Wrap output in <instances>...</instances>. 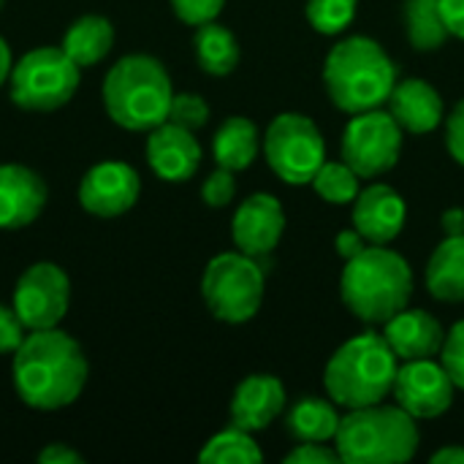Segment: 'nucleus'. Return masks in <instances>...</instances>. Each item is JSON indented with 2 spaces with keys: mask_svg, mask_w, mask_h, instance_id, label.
<instances>
[{
  "mask_svg": "<svg viewBox=\"0 0 464 464\" xmlns=\"http://www.w3.org/2000/svg\"><path fill=\"white\" fill-rule=\"evenodd\" d=\"M14 389L19 400L33 411H60L76 402L87 386V356L82 345L54 329L27 332L14 351Z\"/></svg>",
  "mask_w": 464,
  "mask_h": 464,
  "instance_id": "1",
  "label": "nucleus"
},
{
  "mask_svg": "<svg viewBox=\"0 0 464 464\" xmlns=\"http://www.w3.org/2000/svg\"><path fill=\"white\" fill-rule=\"evenodd\" d=\"M397 65L386 49L367 38L351 35L332 46L324 63V84L332 103L348 114H362L389 103L397 87Z\"/></svg>",
  "mask_w": 464,
  "mask_h": 464,
  "instance_id": "2",
  "label": "nucleus"
},
{
  "mask_svg": "<svg viewBox=\"0 0 464 464\" xmlns=\"http://www.w3.org/2000/svg\"><path fill=\"white\" fill-rule=\"evenodd\" d=\"M340 294L345 307L364 324H386L413 296L411 264L386 245H367L345 261Z\"/></svg>",
  "mask_w": 464,
  "mask_h": 464,
  "instance_id": "3",
  "label": "nucleus"
},
{
  "mask_svg": "<svg viewBox=\"0 0 464 464\" xmlns=\"http://www.w3.org/2000/svg\"><path fill=\"white\" fill-rule=\"evenodd\" d=\"M400 370V359L383 334H359L340 345L326 364L324 386L334 405L340 408H367L383 402Z\"/></svg>",
  "mask_w": 464,
  "mask_h": 464,
  "instance_id": "4",
  "label": "nucleus"
},
{
  "mask_svg": "<svg viewBox=\"0 0 464 464\" xmlns=\"http://www.w3.org/2000/svg\"><path fill=\"white\" fill-rule=\"evenodd\" d=\"M174 90L169 71L150 54L120 57L103 79V106L125 130H152L169 117Z\"/></svg>",
  "mask_w": 464,
  "mask_h": 464,
  "instance_id": "5",
  "label": "nucleus"
},
{
  "mask_svg": "<svg viewBox=\"0 0 464 464\" xmlns=\"http://www.w3.org/2000/svg\"><path fill=\"white\" fill-rule=\"evenodd\" d=\"M421 435L416 419L400 405H367L343 416L334 449L345 464L411 462Z\"/></svg>",
  "mask_w": 464,
  "mask_h": 464,
  "instance_id": "6",
  "label": "nucleus"
},
{
  "mask_svg": "<svg viewBox=\"0 0 464 464\" xmlns=\"http://www.w3.org/2000/svg\"><path fill=\"white\" fill-rule=\"evenodd\" d=\"M201 296L218 321H250L264 302V269L258 266V258L245 253L215 256L204 269Z\"/></svg>",
  "mask_w": 464,
  "mask_h": 464,
  "instance_id": "7",
  "label": "nucleus"
},
{
  "mask_svg": "<svg viewBox=\"0 0 464 464\" xmlns=\"http://www.w3.org/2000/svg\"><path fill=\"white\" fill-rule=\"evenodd\" d=\"M82 68L63 52V46L30 49L11 68V101L27 111H54L65 106L76 87Z\"/></svg>",
  "mask_w": 464,
  "mask_h": 464,
  "instance_id": "8",
  "label": "nucleus"
},
{
  "mask_svg": "<svg viewBox=\"0 0 464 464\" xmlns=\"http://www.w3.org/2000/svg\"><path fill=\"white\" fill-rule=\"evenodd\" d=\"M269 169L288 185H310L326 160V141L318 125L296 111L277 114L264 133Z\"/></svg>",
  "mask_w": 464,
  "mask_h": 464,
  "instance_id": "9",
  "label": "nucleus"
},
{
  "mask_svg": "<svg viewBox=\"0 0 464 464\" xmlns=\"http://www.w3.org/2000/svg\"><path fill=\"white\" fill-rule=\"evenodd\" d=\"M402 152V128L392 111L370 109L353 114L343 133V160L362 177L375 179L397 166Z\"/></svg>",
  "mask_w": 464,
  "mask_h": 464,
  "instance_id": "10",
  "label": "nucleus"
},
{
  "mask_svg": "<svg viewBox=\"0 0 464 464\" xmlns=\"http://www.w3.org/2000/svg\"><path fill=\"white\" fill-rule=\"evenodd\" d=\"M71 304V280L68 275L52 264L38 261L27 266L14 288V310L27 332L54 329L65 318Z\"/></svg>",
  "mask_w": 464,
  "mask_h": 464,
  "instance_id": "11",
  "label": "nucleus"
},
{
  "mask_svg": "<svg viewBox=\"0 0 464 464\" xmlns=\"http://www.w3.org/2000/svg\"><path fill=\"white\" fill-rule=\"evenodd\" d=\"M454 389L457 386L443 364L432 359H413L397 370L392 394L402 411L421 421L443 416L454 405Z\"/></svg>",
  "mask_w": 464,
  "mask_h": 464,
  "instance_id": "12",
  "label": "nucleus"
},
{
  "mask_svg": "<svg viewBox=\"0 0 464 464\" xmlns=\"http://www.w3.org/2000/svg\"><path fill=\"white\" fill-rule=\"evenodd\" d=\"M141 193V179L133 166L122 160L95 163L79 182V204L90 215L117 218L125 215Z\"/></svg>",
  "mask_w": 464,
  "mask_h": 464,
  "instance_id": "13",
  "label": "nucleus"
},
{
  "mask_svg": "<svg viewBox=\"0 0 464 464\" xmlns=\"http://www.w3.org/2000/svg\"><path fill=\"white\" fill-rule=\"evenodd\" d=\"M285 228V212L283 204L269 193H253L239 204L231 220V237L239 253L264 258L269 256Z\"/></svg>",
  "mask_w": 464,
  "mask_h": 464,
  "instance_id": "14",
  "label": "nucleus"
},
{
  "mask_svg": "<svg viewBox=\"0 0 464 464\" xmlns=\"http://www.w3.org/2000/svg\"><path fill=\"white\" fill-rule=\"evenodd\" d=\"M405 218H408L405 198L394 188L375 182L359 190L356 204H353V228L370 245L394 242L405 228Z\"/></svg>",
  "mask_w": 464,
  "mask_h": 464,
  "instance_id": "15",
  "label": "nucleus"
},
{
  "mask_svg": "<svg viewBox=\"0 0 464 464\" xmlns=\"http://www.w3.org/2000/svg\"><path fill=\"white\" fill-rule=\"evenodd\" d=\"M46 207V182L27 166L0 163V231L30 226Z\"/></svg>",
  "mask_w": 464,
  "mask_h": 464,
  "instance_id": "16",
  "label": "nucleus"
},
{
  "mask_svg": "<svg viewBox=\"0 0 464 464\" xmlns=\"http://www.w3.org/2000/svg\"><path fill=\"white\" fill-rule=\"evenodd\" d=\"M147 160L152 171L166 179V182H185L198 171L201 163V147L193 136V130L174 125V122H160L158 128L150 130L147 139Z\"/></svg>",
  "mask_w": 464,
  "mask_h": 464,
  "instance_id": "17",
  "label": "nucleus"
},
{
  "mask_svg": "<svg viewBox=\"0 0 464 464\" xmlns=\"http://www.w3.org/2000/svg\"><path fill=\"white\" fill-rule=\"evenodd\" d=\"M383 326H386V332H383L386 343L402 362L432 359L443 351L446 332H443L440 321L435 315H430L427 310L405 307L394 318H389Z\"/></svg>",
  "mask_w": 464,
  "mask_h": 464,
  "instance_id": "18",
  "label": "nucleus"
},
{
  "mask_svg": "<svg viewBox=\"0 0 464 464\" xmlns=\"http://www.w3.org/2000/svg\"><path fill=\"white\" fill-rule=\"evenodd\" d=\"M285 408V389L275 375L245 378L231 400V424L247 432L266 430Z\"/></svg>",
  "mask_w": 464,
  "mask_h": 464,
  "instance_id": "19",
  "label": "nucleus"
},
{
  "mask_svg": "<svg viewBox=\"0 0 464 464\" xmlns=\"http://www.w3.org/2000/svg\"><path fill=\"white\" fill-rule=\"evenodd\" d=\"M389 111L402 130L432 133L443 122V98L424 79H402L389 95Z\"/></svg>",
  "mask_w": 464,
  "mask_h": 464,
  "instance_id": "20",
  "label": "nucleus"
},
{
  "mask_svg": "<svg viewBox=\"0 0 464 464\" xmlns=\"http://www.w3.org/2000/svg\"><path fill=\"white\" fill-rule=\"evenodd\" d=\"M427 291L438 302H464V234L446 237L430 256Z\"/></svg>",
  "mask_w": 464,
  "mask_h": 464,
  "instance_id": "21",
  "label": "nucleus"
},
{
  "mask_svg": "<svg viewBox=\"0 0 464 464\" xmlns=\"http://www.w3.org/2000/svg\"><path fill=\"white\" fill-rule=\"evenodd\" d=\"M343 416L337 405L321 397H302L285 416V430L296 443H329L337 438Z\"/></svg>",
  "mask_w": 464,
  "mask_h": 464,
  "instance_id": "22",
  "label": "nucleus"
},
{
  "mask_svg": "<svg viewBox=\"0 0 464 464\" xmlns=\"http://www.w3.org/2000/svg\"><path fill=\"white\" fill-rule=\"evenodd\" d=\"M114 46V27L106 16L98 14H84L79 16L63 38V52L79 65V68H90L95 63H101Z\"/></svg>",
  "mask_w": 464,
  "mask_h": 464,
  "instance_id": "23",
  "label": "nucleus"
},
{
  "mask_svg": "<svg viewBox=\"0 0 464 464\" xmlns=\"http://www.w3.org/2000/svg\"><path fill=\"white\" fill-rule=\"evenodd\" d=\"M258 147H261L258 128L247 117H228L212 139V155L218 166L228 171L250 169V163L258 155Z\"/></svg>",
  "mask_w": 464,
  "mask_h": 464,
  "instance_id": "24",
  "label": "nucleus"
},
{
  "mask_svg": "<svg viewBox=\"0 0 464 464\" xmlns=\"http://www.w3.org/2000/svg\"><path fill=\"white\" fill-rule=\"evenodd\" d=\"M193 49L201 71H207L209 76H228L239 63V44L234 33L218 22L198 24L193 35Z\"/></svg>",
  "mask_w": 464,
  "mask_h": 464,
  "instance_id": "25",
  "label": "nucleus"
},
{
  "mask_svg": "<svg viewBox=\"0 0 464 464\" xmlns=\"http://www.w3.org/2000/svg\"><path fill=\"white\" fill-rule=\"evenodd\" d=\"M405 33L419 52L440 49L451 35L440 14V0H405Z\"/></svg>",
  "mask_w": 464,
  "mask_h": 464,
  "instance_id": "26",
  "label": "nucleus"
},
{
  "mask_svg": "<svg viewBox=\"0 0 464 464\" xmlns=\"http://www.w3.org/2000/svg\"><path fill=\"white\" fill-rule=\"evenodd\" d=\"M261 459L264 454L258 443L250 438L247 430H239V427L218 432L215 438L207 440V446L198 454V462L204 464H253Z\"/></svg>",
  "mask_w": 464,
  "mask_h": 464,
  "instance_id": "27",
  "label": "nucleus"
},
{
  "mask_svg": "<svg viewBox=\"0 0 464 464\" xmlns=\"http://www.w3.org/2000/svg\"><path fill=\"white\" fill-rule=\"evenodd\" d=\"M359 179L362 177L345 160H340V163L324 160V166L315 171V177H313L310 185L329 204H353L356 196H359V190H362L359 188Z\"/></svg>",
  "mask_w": 464,
  "mask_h": 464,
  "instance_id": "28",
  "label": "nucleus"
},
{
  "mask_svg": "<svg viewBox=\"0 0 464 464\" xmlns=\"http://www.w3.org/2000/svg\"><path fill=\"white\" fill-rule=\"evenodd\" d=\"M356 5H359V0H307L304 14H307V22L313 24V30H318L324 35H337L353 22Z\"/></svg>",
  "mask_w": 464,
  "mask_h": 464,
  "instance_id": "29",
  "label": "nucleus"
},
{
  "mask_svg": "<svg viewBox=\"0 0 464 464\" xmlns=\"http://www.w3.org/2000/svg\"><path fill=\"white\" fill-rule=\"evenodd\" d=\"M166 120L196 133L198 128L207 125V120H209V106H207V101H204L201 95H196V92H174L171 106H169V117H166Z\"/></svg>",
  "mask_w": 464,
  "mask_h": 464,
  "instance_id": "30",
  "label": "nucleus"
},
{
  "mask_svg": "<svg viewBox=\"0 0 464 464\" xmlns=\"http://www.w3.org/2000/svg\"><path fill=\"white\" fill-rule=\"evenodd\" d=\"M440 353H443L440 356L443 359L440 364L451 375L454 386L464 392V321L454 324V329L446 334V343H443V351Z\"/></svg>",
  "mask_w": 464,
  "mask_h": 464,
  "instance_id": "31",
  "label": "nucleus"
},
{
  "mask_svg": "<svg viewBox=\"0 0 464 464\" xmlns=\"http://www.w3.org/2000/svg\"><path fill=\"white\" fill-rule=\"evenodd\" d=\"M234 193H237L234 171H228V169H223V166H218V171H212V174L207 177V182L201 185V198H204V204H207V207H215V209L231 204Z\"/></svg>",
  "mask_w": 464,
  "mask_h": 464,
  "instance_id": "32",
  "label": "nucleus"
},
{
  "mask_svg": "<svg viewBox=\"0 0 464 464\" xmlns=\"http://www.w3.org/2000/svg\"><path fill=\"white\" fill-rule=\"evenodd\" d=\"M223 5H226V0H171L174 14L190 27L215 22L218 14L223 11Z\"/></svg>",
  "mask_w": 464,
  "mask_h": 464,
  "instance_id": "33",
  "label": "nucleus"
},
{
  "mask_svg": "<svg viewBox=\"0 0 464 464\" xmlns=\"http://www.w3.org/2000/svg\"><path fill=\"white\" fill-rule=\"evenodd\" d=\"M343 457L337 449L326 443H299L294 451L285 454V464H340Z\"/></svg>",
  "mask_w": 464,
  "mask_h": 464,
  "instance_id": "34",
  "label": "nucleus"
},
{
  "mask_svg": "<svg viewBox=\"0 0 464 464\" xmlns=\"http://www.w3.org/2000/svg\"><path fill=\"white\" fill-rule=\"evenodd\" d=\"M24 334H27V329L19 321L16 310L0 304V353H14L22 345Z\"/></svg>",
  "mask_w": 464,
  "mask_h": 464,
  "instance_id": "35",
  "label": "nucleus"
},
{
  "mask_svg": "<svg viewBox=\"0 0 464 464\" xmlns=\"http://www.w3.org/2000/svg\"><path fill=\"white\" fill-rule=\"evenodd\" d=\"M446 144L451 158L464 166V101L451 111V117L446 120Z\"/></svg>",
  "mask_w": 464,
  "mask_h": 464,
  "instance_id": "36",
  "label": "nucleus"
},
{
  "mask_svg": "<svg viewBox=\"0 0 464 464\" xmlns=\"http://www.w3.org/2000/svg\"><path fill=\"white\" fill-rule=\"evenodd\" d=\"M38 462L41 464H82L84 457L63 443H49L44 451H38Z\"/></svg>",
  "mask_w": 464,
  "mask_h": 464,
  "instance_id": "37",
  "label": "nucleus"
},
{
  "mask_svg": "<svg viewBox=\"0 0 464 464\" xmlns=\"http://www.w3.org/2000/svg\"><path fill=\"white\" fill-rule=\"evenodd\" d=\"M440 14L449 33L464 41V0H440Z\"/></svg>",
  "mask_w": 464,
  "mask_h": 464,
  "instance_id": "38",
  "label": "nucleus"
},
{
  "mask_svg": "<svg viewBox=\"0 0 464 464\" xmlns=\"http://www.w3.org/2000/svg\"><path fill=\"white\" fill-rule=\"evenodd\" d=\"M367 245H370V242H367L356 228H345V231H340L337 239H334V247H337V253H340L345 261L353 258V256H359Z\"/></svg>",
  "mask_w": 464,
  "mask_h": 464,
  "instance_id": "39",
  "label": "nucleus"
},
{
  "mask_svg": "<svg viewBox=\"0 0 464 464\" xmlns=\"http://www.w3.org/2000/svg\"><path fill=\"white\" fill-rule=\"evenodd\" d=\"M440 226L446 231V237H459L464 234V209L459 207H451L440 215Z\"/></svg>",
  "mask_w": 464,
  "mask_h": 464,
  "instance_id": "40",
  "label": "nucleus"
},
{
  "mask_svg": "<svg viewBox=\"0 0 464 464\" xmlns=\"http://www.w3.org/2000/svg\"><path fill=\"white\" fill-rule=\"evenodd\" d=\"M435 464H464V446H449L432 454Z\"/></svg>",
  "mask_w": 464,
  "mask_h": 464,
  "instance_id": "41",
  "label": "nucleus"
},
{
  "mask_svg": "<svg viewBox=\"0 0 464 464\" xmlns=\"http://www.w3.org/2000/svg\"><path fill=\"white\" fill-rule=\"evenodd\" d=\"M11 68H14V63H11V49H8V44L0 38V87H3V82L11 76Z\"/></svg>",
  "mask_w": 464,
  "mask_h": 464,
  "instance_id": "42",
  "label": "nucleus"
},
{
  "mask_svg": "<svg viewBox=\"0 0 464 464\" xmlns=\"http://www.w3.org/2000/svg\"><path fill=\"white\" fill-rule=\"evenodd\" d=\"M3 3H5V0H0V8H3Z\"/></svg>",
  "mask_w": 464,
  "mask_h": 464,
  "instance_id": "43",
  "label": "nucleus"
}]
</instances>
